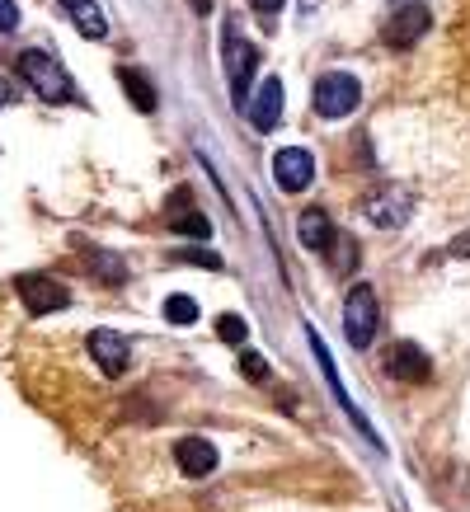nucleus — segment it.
<instances>
[{"mask_svg": "<svg viewBox=\"0 0 470 512\" xmlns=\"http://www.w3.org/2000/svg\"><path fill=\"white\" fill-rule=\"evenodd\" d=\"M15 292H19V301L29 306V315H52V311H66V306H71L66 282L52 278V273H19Z\"/></svg>", "mask_w": 470, "mask_h": 512, "instance_id": "20e7f679", "label": "nucleus"}, {"mask_svg": "<svg viewBox=\"0 0 470 512\" xmlns=\"http://www.w3.org/2000/svg\"><path fill=\"white\" fill-rule=\"evenodd\" d=\"M19 76L29 80L33 94H38V99H47V104H71V99H76V85H71V76H66L62 62H57L52 52H43V47L19 52Z\"/></svg>", "mask_w": 470, "mask_h": 512, "instance_id": "f257e3e1", "label": "nucleus"}, {"mask_svg": "<svg viewBox=\"0 0 470 512\" xmlns=\"http://www.w3.org/2000/svg\"><path fill=\"white\" fill-rule=\"evenodd\" d=\"M386 372L395 376V381H405V386H423L428 376H433V367H428V353H423L419 343H395L391 348V362H386Z\"/></svg>", "mask_w": 470, "mask_h": 512, "instance_id": "f8f14e48", "label": "nucleus"}, {"mask_svg": "<svg viewBox=\"0 0 470 512\" xmlns=\"http://www.w3.org/2000/svg\"><path fill=\"white\" fill-rule=\"evenodd\" d=\"M250 5H254V10H259V15H268V19H273V15H278V10H282V5H287V0H250Z\"/></svg>", "mask_w": 470, "mask_h": 512, "instance_id": "b1692460", "label": "nucleus"}, {"mask_svg": "<svg viewBox=\"0 0 470 512\" xmlns=\"http://www.w3.org/2000/svg\"><path fill=\"white\" fill-rule=\"evenodd\" d=\"M198 301L193 296H184V292H174V296H165V320L170 325H198Z\"/></svg>", "mask_w": 470, "mask_h": 512, "instance_id": "a211bd4d", "label": "nucleus"}, {"mask_svg": "<svg viewBox=\"0 0 470 512\" xmlns=\"http://www.w3.org/2000/svg\"><path fill=\"white\" fill-rule=\"evenodd\" d=\"M85 268H90V273H94L99 282H109V287L127 282L123 259H113V254H104V249H85Z\"/></svg>", "mask_w": 470, "mask_h": 512, "instance_id": "f3484780", "label": "nucleus"}, {"mask_svg": "<svg viewBox=\"0 0 470 512\" xmlns=\"http://www.w3.org/2000/svg\"><path fill=\"white\" fill-rule=\"evenodd\" d=\"M409 212H414V193L409 188H381V193H372L367 198V221L372 226H386V231H395V226H405Z\"/></svg>", "mask_w": 470, "mask_h": 512, "instance_id": "0eeeda50", "label": "nucleus"}, {"mask_svg": "<svg viewBox=\"0 0 470 512\" xmlns=\"http://www.w3.org/2000/svg\"><path fill=\"white\" fill-rule=\"evenodd\" d=\"M19 29V5L15 0H0V33H15Z\"/></svg>", "mask_w": 470, "mask_h": 512, "instance_id": "4be33fe9", "label": "nucleus"}, {"mask_svg": "<svg viewBox=\"0 0 470 512\" xmlns=\"http://www.w3.org/2000/svg\"><path fill=\"white\" fill-rule=\"evenodd\" d=\"M273 179H278L282 193H301V188H311L315 179V156L306 146H287L273 156Z\"/></svg>", "mask_w": 470, "mask_h": 512, "instance_id": "423d86ee", "label": "nucleus"}, {"mask_svg": "<svg viewBox=\"0 0 470 512\" xmlns=\"http://www.w3.org/2000/svg\"><path fill=\"white\" fill-rule=\"evenodd\" d=\"M329 254H334V268H339V273H348V268H358V245H353V240H339V235H334V245H329Z\"/></svg>", "mask_w": 470, "mask_h": 512, "instance_id": "aec40b11", "label": "nucleus"}, {"mask_svg": "<svg viewBox=\"0 0 470 512\" xmlns=\"http://www.w3.org/2000/svg\"><path fill=\"white\" fill-rule=\"evenodd\" d=\"M376 325H381V306H376L372 287H353L344 301V334L353 348H372Z\"/></svg>", "mask_w": 470, "mask_h": 512, "instance_id": "7ed1b4c3", "label": "nucleus"}, {"mask_svg": "<svg viewBox=\"0 0 470 512\" xmlns=\"http://www.w3.org/2000/svg\"><path fill=\"white\" fill-rule=\"evenodd\" d=\"M179 259L184 264H203V268H221L217 254H207V249H179Z\"/></svg>", "mask_w": 470, "mask_h": 512, "instance_id": "5701e85b", "label": "nucleus"}, {"mask_svg": "<svg viewBox=\"0 0 470 512\" xmlns=\"http://www.w3.org/2000/svg\"><path fill=\"white\" fill-rule=\"evenodd\" d=\"M245 113H250L254 132H273V127H278V118H282V80H278V76L259 80V90L250 94Z\"/></svg>", "mask_w": 470, "mask_h": 512, "instance_id": "9b49d317", "label": "nucleus"}, {"mask_svg": "<svg viewBox=\"0 0 470 512\" xmlns=\"http://www.w3.org/2000/svg\"><path fill=\"white\" fill-rule=\"evenodd\" d=\"M90 357L99 362V372L104 376H123L132 367V348H127L123 334H113V329H94L90 334Z\"/></svg>", "mask_w": 470, "mask_h": 512, "instance_id": "1a4fd4ad", "label": "nucleus"}, {"mask_svg": "<svg viewBox=\"0 0 470 512\" xmlns=\"http://www.w3.org/2000/svg\"><path fill=\"white\" fill-rule=\"evenodd\" d=\"M240 372L250 376V381H268V367L259 353H240Z\"/></svg>", "mask_w": 470, "mask_h": 512, "instance_id": "412c9836", "label": "nucleus"}, {"mask_svg": "<svg viewBox=\"0 0 470 512\" xmlns=\"http://www.w3.org/2000/svg\"><path fill=\"white\" fill-rule=\"evenodd\" d=\"M118 85L127 90V99H132V109L137 113H156V85H151L146 71H137V66H118Z\"/></svg>", "mask_w": 470, "mask_h": 512, "instance_id": "2eb2a0df", "label": "nucleus"}, {"mask_svg": "<svg viewBox=\"0 0 470 512\" xmlns=\"http://www.w3.org/2000/svg\"><path fill=\"white\" fill-rule=\"evenodd\" d=\"M170 231H179V235H198L203 240L207 235V217L193 207V198H188V188H174V198H170Z\"/></svg>", "mask_w": 470, "mask_h": 512, "instance_id": "4468645a", "label": "nucleus"}, {"mask_svg": "<svg viewBox=\"0 0 470 512\" xmlns=\"http://www.w3.org/2000/svg\"><path fill=\"white\" fill-rule=\"evenodd\" d=\"M311 104L320 118H348V113L362 104V85L358 76H348V71H325V76L315 80V90H311Z\"/></svg>", "mask_w": 470, "mask_h": 512, "instance_id": "f03ea898", "label": "nucleus"}, {"mask_svg": "<svg viewBox=\"0 0 470 512\" xmlns=\"http://www.w3.org/2000/svg\"><path fill=\"white\" fill-rule=\"evenodd\" d=\"M452 254H466V259H470V231H466V235H456V245H452Z\"/></svg>", "mask_w": 470, "mask_h": 512, "instance_id": "a878e982", "label": "nucleus"}, {"mask_svg": "<svg viewBox=\"0 0 470 512\" xmlns=\"http://www.w3.org/2000/svg\"><path fill=\"white\" fill-rule=\"evenodd\" d=\"M297 240L306 249H315V254H329V245H334V221H329V212H320V207L301 212L297 217Z\"/></svg>", "mask_w": 470, "mask_h": 512, "instance_id": "ddd939ff", "label": "nucleus"}, {"mask_svg": "<svg viewBox=\"0 0 470 512\" xmlns=\"http://www.w3.org/2000/svg\"><path fill=\"white\" fill-rule=\"evenodd\" d=\"M174 466L184 470L188 480H207L217 470V447L207 437H179L174 442Z\"/></svg>", "mask_w": 470, "mask_h": 512, "instance_id": "9d476101", "label": "nucleus"}, {"mask_svg": "<svg viewBox=\"0 0 470 512\" xmlns=\"http://www.w3.org/2000/svg\"><path fill=\"white\" fill-rule=\"evenodd\" d=\"M217 339H221V343H245V339H250V325H245V315H221V320H217Z\"/></svg>", "mask_w": 470, "mask_h": 512, "instance_id": "6ab92c4d", "label": "nucleus"}, {"mask_svg": "<svg viewBox=\"0 0 470 512\" xmlns=\"http://www.w3.org/2000/svg\"><path fill=\"white\" fill-rule=\"evenodd\" d=\"M254 66H259V52H254L245 38L226 33V80H231V99H235V104H250Z\"/></svg>", "mask_w": 470, "mask_h": 512, "instance_id": "39448f33", "label": "nucleus"}, {"mask_svg": "<svg viewBox=\"0 0 470 512\" xmlns=\"http://www.w3.org/2000/svg\"><path fill=\"white\" fill-rule=\"evenodd\" d=\"M62 5H66V15H71V24H76L85 38L99 43V38L109 33V19H104V10H99L94 0H62Z\"/></svg>", "mask_w": 470, "mask_h": 512, "instance_id": "dca6fc26", "label": "nucleus"}, {"mask_svg": "<svg viewBox=\"0 0 470 512\" xmlns=\"http://www.w3.org/2000/svg\"><path fill=\"white\" fill-rule=\"evenodd\" d=\"M10 99H15V85H10V80L0 76V109H5V104H10Z\"/></svg>", "mask_w": 470, "mask_h": 512, "instance_id": "393cba45", "label": "nucleus"}, {"mask_svg": "<svg viewBox=\"0 0 470 512\" xmlns=\"http://www.w3.org/2000/svg\"><path fill=\"white\" fill-rule=\"evenodd\" d=\"M428 24H433V19H428L423 5H405V10H395V15L386 19L381 38H386V47H400V52H405V47H414L423 33H428Z\"/></svg>", "mask_w": 470, "mask_h": 512, "instance_id": "6e6552de", "label": "nucleus"}]
</instances>
